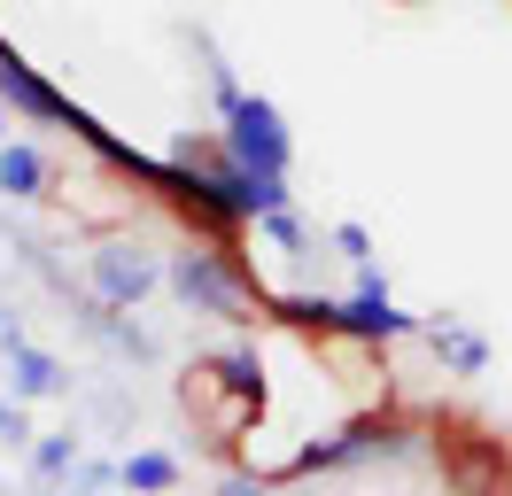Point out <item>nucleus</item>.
Returning a JSON list of instances; mask_svg holds the SVG:
<instances>
[{"instance_id":"obj_2","label":"nucleus","mask_w":512,"mask_h":496,"mask_svg":"<svg viewBox=\"0 0 512 496\" xmlns=\"http://www.w3.org/2000/svg\"><path fill=\"white\" fill-rule=\"evenodd\" d=\"M171 287H179V303L202 310V318H225V326L249 318V287H241V272L225 264L218 248H179V256H171Z\"/></svg>"},{"instance_id":"obj_13","label":"nucleus","mask_w":512,"mask_h":496,"mask_svg":"<svg viewBox=\"0 0 512 496\" xmlns=\"http://www.w3.org/2000/svg\"><path fill=\"white\" fill-rule=\"evenodd\" d=\"M0 442H8V450H24V442H32V419H24V403H16V396L0 403Z\"/></svg>"},{"instance_id":"obj_3","label":"nucleus","mask_w":512,"mask_h":496,"mask_svg":"<svg viewBox=\"0 0 512 496\" xmlns=\"http://www.w3.org/2000/svg\"><path fill=\"white\" fill-rule=\"evenodd\" d=\"M156 279H171V264H156L148 248H132V241H101L94 248V295H101V310H140Z\"/></svg>"},{"instance_id":"obj_14","label":"nucleus","mask_w":512,"mask_h":496,"mask_svg":"<svg viewBox=\"0 0 512 496\" xmlns=\"http://www.w3.org/2000/svg\"><path fill=\"white\" fill-rule=\"evenodd\" d=\"M218 496H272V489H264V481H249V473H225Z\"/></svg>"},{"instance_id":"obj_15","label":"nucleus","mask_w":512,"mask_h":496,"mask_svg":"<svg viewBox=\"0 0 512 496\" xmlns=\"http://www.w3.org/2000/svg\"><path fill=\"white\" fill-rule=\"evenodd\" d=\"M0 148H8V109H0Z\"/></svg>"},{"instance_id":"obj_10","label":"nucleus","mask_w":512,"mask_h":496,"mask_svg":"<svg viewBox=\"0 0 512 496\" xmlns=\"http://www.w3.org/2000/svg\"><path fill=\"white\" fill-rule=\"evenodd\" d=\"M78 465H86V442H78V434H39L32 442V473L39 481H63V473H78Z\"/></svg>"},{"instance_id":"obj_16","label":"nucleus","mask_w":512,"mask_h":496,"mask_svg":"<svg viewBox=\"0 0 512 496\" xmlns=\"http://www.w3.org/2000/svg\"><path fill=\"white\" fill-rule=\"evenodd\" d=\"M0 101H8V93H0Z\"/></svg>"},{"instance_id":"obj_12","label":"nucleus","mask_w":512,"mask_h":496,"mask_svg":"<svg viewBox=\"0 0 512 496\" xmlns=\"http://www.w3.org/2000/svg\"><path fill=\"white\" fill-rule=\"evenodd\" d=\"M334 248H342V256H350L357 272H365V264H373V233H365V225H334Z\"/></svg>"},{"instance_id":"obj_8","label":"nucleus","mask_w":512,"mask_h":496,"mask_svg":"<svg viewBox=\"0 0 512 496\" xmlns=\"http://www.w3.org/2000/svg\"><path fill=\"white\" fill-rule=\"evenodd\" d=\"M0 194H8V202L47 194V155H39L32 140H8V148H0Z\"/></svg>"},{"instance_id":"obj_5","label":"nucleus","mask_w":512,"mask_h":496,"mask_svg":"<svg viewBox=\"0 0 512 496\" xmlns=\"http://www.w3.org/2000/svg\"><path fill=\"white\" fill-rule=\"evenodd\" d=\"M63 388H70L63 357H47V349H32V341H16V349H8V396H16V403L63 396Z\"/></svg>"},{"instance_id":"obj_11","label":"nucleus","mask_w":512,"mask_h":496,"mask_svg":"<svg viewBox=\"0 0 512 496\" xmlns=\"http://www.w3.org/2000/svg\"><path fill=\"white\" fill-rule=\"evenodd\" d=\"M256 225H264V241H272V248H303V225H295V210H264Z\"/></svg>"},{"instance_id":"obj_6","label":"nucleus","mask_w":512,"mask_h":496,"mask_svg":"<svg viewBox=\"0 0 512 496\" xmlns=\"http://www.w3.org/2000/svg\"><path fill=\"white\" fill-rule=\"evenodd\" d=\"M419 334L435 341V357H443V372H458V380H474V372H489V334H474V326H458V318H427Z\"/></svg>"},{"instance_id":"obj_4","label":"nucleus","mask_w":512,"mask_h":496,"mask_svg":"<svg viewBox=\"0 0 512 496\" xmlns=\"http://www.w3.org/2000/svg\"><path fill=\"white\" fill-rule=\"evenodd\" d=\"M334 334H350V341H388V334H419V318L388 303V279L365 264V272H357V295H350V303H334Z\"/></svg>"},{"instance_id":"obj_1","label":"nucleus","mask_w":512,"mask_h":496,"mask_svg":"<svg viewBox=\"0 0 512 496\" xmlns=\"http://www.w3.org/2000/svg\"><path fill=\"white\" fill-rule=\"evenodd\" d=\"M225 155L249 171V179H288V124L280 109L264 101V93H241L233 109H225Z\"/></svg>"},{"instance_id":"obj_9","label":"nucleus","mask_w":512,"mask_h":496,"mask_svg":"<svg viewBox=\"0 0 512 496\" xmlns=\"http://www.w3.org/2000/svg\"><path fill=\"white\" fill-rule=\"evenodd\" d=\"M202 372H218L241 403H264V365H256V349H225V357H210Z\"/></svg>"},{"instance_id":"obj_7","label":"nucleus","mask_w":512,"mask_h":496,"mask_svg":"<svg viewBox=\"0 0 512 496\" xmlns=\"http://www.w3.org/2000/svg\"><path fill=\"white\" fill-rule=\"evenodd\" d=\"M117 489L125 496H171L179 489V458L171 450H125L117 458Z\"/></svg>"}]
</instances>
